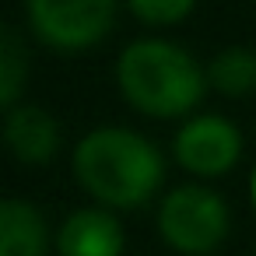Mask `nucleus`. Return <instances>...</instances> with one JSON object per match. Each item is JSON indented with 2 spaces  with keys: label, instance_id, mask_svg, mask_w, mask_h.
Here are the masks:
<instances>
[{
  "label": "nucleus",
  "instance_id": "12",
  "mask_svg": "<svg viewBox=\"0 0 256 256\" xmlns=\"http://www.w3.org/2000/svg\"><path fill=\"white\" fill-rule=\"evenodd\" d=\"M252 204H256V172H252Z\"/></svg>",
  "mask_w": 256,
  "mask_h": 256
},
{
  "label": "nucleus",
  "instance_id": "7",
  "mask_svg": "<svg viewBox=\"0 0 256 256\" xmlns=\"http://www.w3.org/2000/svg\"><path fill=\"white\" fill-rule=\"evenodd\" d=\"M4 137H8V148L28 162V165H42L53 158L56 144H60V126L56 120L39 109V106H22V109H11L8 112V123H4Z\"/></svg>",
  "mask_w": 256,
  "mask_h": 256
},
{
  "label": "nucleus",
  "instance_id": "1",
  "mask_svg": "<svg viewBox=\"0 0 256 256\" xmlns=\"http://www.w3.org/2000/svg\"><path fill=\"white\" fill-rule=\"evenodd\" d=\"M78 182L109 207H137L162 182V154L123 126L92 130L74 148Z\"/></svg>",
  "mask_w": 256,
  "mask_h": 256
},
{
  "label": "nucleus",
  "instance_id": "9",
  "mask_svg": "<svg viewBox=\"0 0 256 256\" xmlns=\"http://www.w3.org/2000/svg\"><path fill=\"white\" fill-rule=\"evenodd\" d=\"M210 81L224 95H246V92H252L256 88V53L238 50V46L218 53L214 64H210Z\"/></svg>",
  "mask_w": 256,
  "mask_h": 256
},
{
  "label": "nucleus",
  "instance_id": "4",
  "mask_svg": "<svg viewBox=\"0 0 256 256\" xmlns=\"http://www.w3.org/2000/svg\"><path fill=\"white\" fill-rule=\"evenodd\" d=\"M32 28L60 50L98 42L116 18V0H25Z\"/></svg>",
  "mask_w": 256,
  "mask_h": 256
},
{
  "label": "nucleus",
  "instance_id": "6",
  "mask_svg": "<svg viewBox=\"0 0 256 256\" xmlns=\"http://www.w3.org/2000/svg\"><path fill=\"white\" fill-rule=\"evenodd\" d=\"M64 256H120L123 228L106 210H74L56 238Z\"/></svg>",
  "mask_w": 256,
  "mask_h": 256
},
{
  "label": "nucleus",
  "instance_id": "2",
  "mask_svg": "<svg viewBox=\"0 0 256 256\" xmlns=\"http://www.w3.org/2000/svg\"><path fill=\"white\" fill-rule=\"evenodd\" d=\"M120 88L148 116H182L204 95V74L193 56L162 39H140L120 56Z\"/></svg>",
  "mask_w": 256,
  "mask_h": 256
},
{
  "label": "nucleus",
  "instance_id": "3",
  "mask_svg": "<svg viewBox=\"0 0 256 256\" xmlns=\"http://www.w3.org/2000/svg\"><path fill=\"white\" fill-rule=\"evenodd\" d=\"M158 228L179 252H210L228 232V210L218 193L200 186H179L162 200Z\"/></svg>",
  "mask_w": 256,
  "mask_h": 256
},
{
  "label": "nucleus",
  "instance_id": "11",
  "mask_svg": "<svg viewBox=\"0 0 256 256\" xmlns=\"http://www.w3.org/2000/svg\"><path fill=\"white\" fill-rule=\"evenodd\" d=\"M190 8H193V0H130V11L140 22H151V25L179 22V18L190 14Z\"/></svg>",
  "mask_w": 256,
  "mask_h": 256
},
{
  "label": "nucleus",
  "instance_id": "10",
  "mask_svg": "<svg viewBox=\"0 0 256 256\" xmlns=\"http://www.w3.org/2000/svg\"><path fill=\"white\" fill-rule=\"evenodd\" d=\"M25 74H28V64H25L22 42L14 39L11 28H4L0 32V102H4V109H14Z\"/></svg>",
  "mask_w": 256,
  "mask_h": 256
},
{
  "label": "nucleus",
  "instance_id": "8",
  "mask_svg": "<svg viewBox=\"0 0 256 256\" xmlns=\"http://www.w3.org/2000/svg\"><path fill=\"white\" fill-rule=\"evenodd\" d=\"M46 252V221L25 200L0 204V256H42Z\"/></svg>",
  "mask_w": 256,
  "mask_h": 256
},
{
  "label": "nucleus",
  "instance_id": "5",
  "mask_svg": "<svg viewBox=\"0 0 256 256\" xmlns=\"http://www.w3.org/2000/svg\"><path fill=\"white\" fill-rule=\"evenodd\" d=\"M242 151L238 130L221 120V116H200L193 123H186L176 137V158L182 162V168L196 172V176H221L235 165Z\"/></svg>",
  "mask_w": 256,
  "mask_h": 256
}]
</instances>
